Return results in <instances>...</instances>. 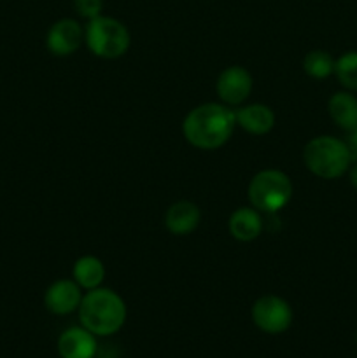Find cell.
<instances>
[{"label": "cell", "instance_id": "cell-13", "mask_svg": "<svg viewBox=\"0 0 357 358\" xmlns=\"http://www.w3.org/2000/svg\"><path fill=\"white\" fill-rule=\"evenodd\" d=\"M230 234L238 241H252L261 234L262 231V219L259 215V210L254 206L248 208H238L231 213L230 217Z\"/></svg>", "mask_w": 357, "mask_h": 358}, {"label": "cell", "instance_id": "cell-2", "mask_svg": "<svg viewBox=\"0 0 357 358\" xmlns=\"http://www.w3.org/2000/svg\"><path fill=\"white\" fill-rule=\"evenodd\" d=\"M79 320L94 336H112L125 325L126 304L111 289H93L84 294L79 306Z\"/></svg>", "mask_w": 357, "mask_h": 358}, {"label": "cell", "instance_id": "cell-5", "mask_svg": "<svg viewBox=\"0 0 357 358\" xmlns=\"http://www.w3.org/2000/svg\"><path fill=\"white\" fill-rule=\"evenodd\" d=\"M293 182L280 170H262L252 177L247 196L251 205L262 213H276L293 198Z\"/></svg>", "mask_w": 357, "mask_h": 358}, {"label": "cell", "instance_id": "cell-6", "mask_svg": "<svg viewBox=\"0 0 357 358\" xmlns=\"http://www.w3.org/2000/svg\"><path fill=\"white\" fill-rule=\"evenodd\" d=\"M252 320L266 334H282L293 324L289 303L279 296H262L252 306Z\"/></svg>", "mask_w": 357, "mask_h": 358}, {"label": "cell", "instance_id": "cell-4", "mask_svg": "<svg viewBox=\"0 0 357 358\" xmlns=\"http://www.w3.org/2000/svg\"><path fill=\"white\" fill-rule=\"evenodd\" d=\"M84 41L94 56L115 59L126 55L130 48V31L121 21L111 16H97L88 21Z\"/></svg>", "mask_w": 357, "mask_h": 358}, {"label": "cell", "instance_id": "cell-9", "mask_svg": "<svg viewBox=\"0 0 357 358\" xmlns=\"http://www.w3.org/2000/svg\"><path fill=\"white\" fill-rule=\"evenodd\" d=\"M80 301H83V292L76 280H58L49 285L44 296L46 308L52 315H70L72 311L79 310Z\"/></svg>", "mask_w": 357, "mask_h": 358}, {"label": "cell", "instance_id": "cell-18", "mask_svg": "<svg viewBox=\"0 0 357 358\" xmlns=\"http://www.w3.org/2000/svg\"><path fill=\"white\" fill-rule=\"evenodd\" d=\"M74 9L84 20H93L100 16L104 9V0H74Z\"/></svg>", "mask_w": 357, "mask_h": 358}, {"label": "cell", "instance_id": "cell-17", "mask_svg": "<svg viewBox=\"0 0 357 358\" xmlns=\"http://www.w3.org/2000/svg\"><path fill=\"white\" fill-rule=\"evenodd\" d=\"M335 76L343 87L357 91V51H349L336 59Z\"/></svg>", "mask_w": 357, "mask_h": 358}, {"label": "cell", "instance_id": "cell-19", "mask_svg": "<svg viewBox=\"0 0 357 358\" xmlns=\"http://www.w3.org/2000/svg\"><path fill=\"white\" fill-rule=\"evenodd\" d=\"M349 149L350 152H352V157L356 156L357 157V129H354V131H350V138H349Z\"/></svg>", "mask_w": 357, "mask_h": 358}, {"label": "cell", "instance_id": "cell-3", "mask_svg": "<svg viewBox=\"0 0 357 358\" xmlns=\"http://www.w3.org/2000/svg\"><path fill=\"white\" fill-rule=\"evenodd\" d=\"M304 166L318 178H340L352 163L349 145L335 136H315L303 149Z\"/></svg>", "mask_w": 357, "mask_h": 358}, {"label": "cell", "instance_id": "cell-7", "mask_svg": "<svg viewBox=\"0 0 357 358\" xmlns=\"http://www.w3.org/2000/svg\"><path fill=\"white\" fill-rule=\"evenodd\" d=\"M217 96L224 105H240L252 91V76L244 66H227L217 77Z\"/></svg>", "mask_w": 357, "mask_h": 358}, {"label": "cell", "instance_id": "cell-10", "mask_svg": "<svg viewBox=\"0 0 357 358\" xmlns=\"http://www.w3.org/2000/svg\"><path fill=\"white\" fill-rule=\"evenodd\" d=\"M58 353L62 358H93L97 353L94 334L84 327L66 329L58 339Z\"/></svg>", "mask_w": 357, "mask_h": 358}, {"label": "cell", "instance_id": "cell-15", "mask_svg": "<svg viewBox=\"0 0 357 358\" xmlns=\"http://www.w3.org/2000/svg\"><path fill=\"white\" fill-rule=\"evenodd\" d=\"M74 280L84 290H93L102 285L105 278V266L94 255H84L77 259L72 269Z\"/></svg>", "mask_w": 357, "mask_h": 358}, {"label": "cell", "instance_id": "cell-12", "mask_svg": "<svg viewBox=\"0 0 357 358\" xmlns=\"http://www.w3.org/2000/svg\"><path fill=\"white\" fill-rule=\"evenodd\" d=\"M237 124L252 135H266L275 126V114L268 105L251 103L234 112Z\"/></svg>", "mask_w": 357, "mask_h": 358}, {"label": "cell", "instance_id": "cell-1", "mask_svg": "<svg viewBox=\"0 0 357 358\" xmlns=\"http://www.w3.org/2000/svg\"><path fill=\"white\" fill-rule=\"evenodd\" d=\"M237 126L234 110L224 103H203L192 108L182 122V133L192 147L214 150L223 147Z\"/></svg>", "mask_w": 357, "mask_h": 358}, {"label": "cell", "instance_id": "cell-16", "mask_svg": "<svg viewBox=\"0 0 357 358\" xmlns=\"http://www.w3.org/2000/svg\"><path fill=\"white\" fill-rule=\"evenodd\" d=\"M335 62L336 59L328 51L315 49L304 56L303 70L314 79H326L331 73H335Z\"/></svg>", "mask_w": 357, "mask_h": 358}, {"label": "cell", "instance_id": "cell-14", "mask_svg": "<svg viewBox=\"0 0 357 358\" xmlns=\"http://www.w3.org/2000/svg\"><path fill=\"white\" fill-rule=\"evenodd\" d=\"M328 110L336 126L345 131L357 129V98L352 93L340 91V93L332 94L329 98Z\"/></svg>", "mask_w": 357, "mask_h": 358}, {"label": "cell", "instance_id": "cell-8", "mask_svg": "<svg viewBox=\"0 0 357 358\" xmlns=\"http://www.w3.org/2000/svg\"><path fill=\"white\" fill-rule=\"evenodd\" d=\"M84 41V30L76 20H59L49 28L46 44L55 56H70L80 48Z\"/></svg>", "mask_w": 357, "mask_h": 358}, {"label": "cell", "instance_id": "cell-20", "mask_svg": "<svg viewBox=\"0 0 357 358\" xmlns=\"http://www.w3.org/2000/svg\"><path fill=\"white\" fill-rule=\"evenodd\" d=\"M350 184L357 189V164L350 170Z\"/></svg>", "mask_w": 357, "mask_h": 358}, {"label": "cell", "instance_id": "cell-11", "mask_svg": "<svg viewBox=\"0 0 357 358\" xmlns=\"http://www.w3.org/2000/svg\"><path fill=\"white\" fill-rule=\"evenodd\" d=\"M202 212L192 201H175L164 213V226L175 236H186L198 227Z\"/></svg>", "mask_w": 357, "mask_h": 358}]
</instances>
